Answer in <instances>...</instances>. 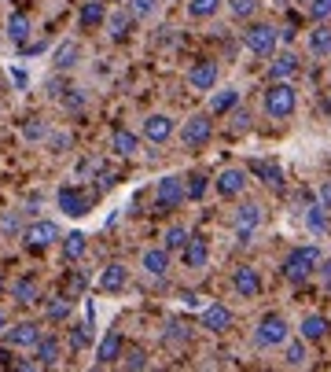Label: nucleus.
Returning <instances> with one entry per match:
<instances>
[{
  "mask_svg": "<svg viewBox=\"0 0 331 372\" xmlns=\"http://www.w3.org/2000/svg\"><path fill=\"white\" fill-rule=\"evenodd\" d=\"M59 210L66 218H81V214H89V196L81 188H59V196H56Z\"/></svg>",
  "mask_w": 331,
  "mask_h": 372,
  "instance_id": "obj_9",
  "label": "nucleus"
},
{
  "mask_svg": "<svg viewBox=\"0 0 331 372\" xmlns=\"http://www.w3.org/2000/svg\"><path fill=\"white\" fill-rule=\"evenodd\" d=\"M210 137H213L210 115H195L180 125V144H185V148H203V144H210Z\"/></svg>",
  "mask_w": 331,
  "mask_h": 372,
  "instance_id": "obj_6",
  "label": "nucleus"
},
{
  "mask_svg": "<svg viewBox=\"0 0 331 372\" xmlns=\"http://www.w3.org/2000/svg\"><path fill=\"white\" fill-rule=\"evenodd\" d=\"M185 196H188V199H203V196H206V177H203V173H192V177H188Z\"/></svg>",
  "mask_w": 331,
  "mask_h": 372,
  "instance_id": "obj_37",
  "label": "nucleus"
},
{
  "mask_svg": "<svg viewBox=\"0 0 331 372\" xmlns=\"http://www.w3.org/2000/svg\"><path fill=\"white\" fill-rule=\"evenodd\" d=\"M251 129V115L246 111H232V133H246Z\"/></svg>",
  "mask_w": 331,
  "mask_h": 372,
  "instance_id": "obj_43",
  "label": "nucleus"
},
{
  "mask_svg": "<svg viewBox=\"0 0 331 372\" xmlns=\"http://www.w3.org/2000/svg\"><path fill=\"white\" fill-rule=\"evenodd\" d=\"M81 104H85V96H81L77 89H74V96H66V107H74V111H77Z\"/></svg>",
  "mask_w": 331,
  "mask_h": 372,
  "instance_id": "obj_48",
  "label": "nucleus"
},
{
  "mask_svg": "<svg viewBox=\"0 0 331 372\" xmlns=\"http://www.w3.org/2000/svg\"><path fill=\"white\" fill-rule=\"evenodd\" d=\"M140 266H144L147 277H166V273H170V251L166 247H147L144 258H140Z\"/></svg>",
  "mask_w": 331,
  "mask_h": 372,
  "instance_id": "obj_16",
  "label": "nucleus"
},
{
  "mask_svg": "<svg viewBox=\"0 0 331 372\" xmlns=\"http://www.w3.org/2000/svg\"><path fill=\"white\" fill-rule=\"evenodd\" d=\"M8 37H11L15 44H26V37H30V19H26L23 11L8 15Z\"/></svg>",
  "mask_w": 331,
  "mask_h": 372,
  "instance_id": "obj_30",
  "label": "nucleus"
},
{
  "mask_svg": "<svg viewBox=\"0 0 331 372\" xmlns=\"http://www.w3.org/2000/svg\"><path fill=\"white\" fill-rule=\"evenodd\" d=\"M77 56H81V48H77L74 41L59 44V52H56V67H59V70H70L74 63H77Z\"/></svg>",
  "mask_w": 331,
  "mask_h": 372,
  "instance_id": "obj_33",
  "label": "nucleus"
},
{
  "mask_svg": "<svg viewBox=\"0 0 331 372\" xmlns=\"http://www.w3.org/2000/svg\"><path fill=\"white\" fill-rule=\"evenodd\" d=\"M320 206H324V210H331V181H324V185H320Z\"/></svg>",
  "mask_w": 331,
  "mask_h": 372,
  "instance_id": "obj_47",
  "label": "nucleus"
},
{
  "mask_svg": "<svg viewBox=\"0 0 331 372\" xmlns=\"http://www.w3.org/2000/svg\"><path fill=\"white\" fill-rule=\"evenodd\" d=\"M107 30H111V41H125L129 37V26H132V11H114L107 15Z\"/></svg>",
  "mask_w": 331,
  "mask_h": 372,
  "instance_id": "obj_24",
  "label": "nucleus"
},
{
  "mask_svg": "<svg viewBox=\"0 0 331 372\" xmlns=\"http://www.w3.org/2000/svg\"><path fill=\"white\" fill-rule=\"evenodd\" d=\"M294 107H298V92L291 82H273L269 92H265V115L276 118V122H284L294 115Z\"/></svg>",
  "mask_w": 331,
  "mask_h": 372,
  "instance_id": "obj_1",
  "label": "nucleus"
},
{
  "mask_svg": "<svg viewBox=\"0 0 331 372\" xmlns=\"http://www.w3.org/2000/svg\"><path fill=\"white\" fill-rule=\"evenodd\" d=\"M26 137H30V140H37V137H44V125H26Z\"/></svg>",
  "mask_w": 331,
  "mask_h": 372,
  "instance_id": "obj_49",
  "label": "nucleus"
},
{
  "mask_svg": "<svg viewBox=\"0 0 331 372\" xmlns=\"http://www.w3.org/2000/svg\"><path fill=\"white\" fill-rule=\"evenodd\" d=\"M111 148H114V155L129 159V155H137V151H140V137H137V133H129V129H114Z\"/></svg>",
  "mask_w": 331,
  "mask_h": 372,
  "instance_id": "obj_22",
  "label": "nucleus"
},
{
  "mask_svg": "<svg viewBox=\"0 0 331 372\" xmlns=\"http://www.w3.org/2000/svg\"><path fill=\"white\" fill-rule=\"evenodd\" d=\"M11 295H15V302L30 306V302H37V299H41V291H37V284H33V277H23V280H15V284H11Z\"/></svg>",
  "mask_w": 331,
  "mask_h": 372,
  "instance_id": "obj_29",
  "label": "nucleus"
},
{
  "mask_svg": "<svg viewBox=\"0 0 331 372\" xmlns=\"http://www.w3.org/2000/svg\"><path fill=\"white\" fill-rule=\"evenodd\" d=\"M188 85L199 89V92H210L213 85H218V63H210V59L192 63V70H188Z\"/></svg>",
  "mask_w": 331,
  "mask_h": 372,
  "instance_id": "obj_8",
  "label": "nucleus"
},
{
  "mask_svg": "<svg viewBox=\"0 0 331 372\" xmlns=\"http://www.w3.org/2000/svg\"><path fill=\"white\" fill-rule=\"evenodd\" d=\"M125 368H147V354L144 350H129L125 354Z\"/></svg>",
  "mask_w": 331,
  "mask_h": 372,
  "instance_id": "obj_45",
  "label": "nucleus"
},
{
  "mask_svg": "<svg viewBox=\"0 0 331 372\" xmlns=\"http://www.w3.org/2000/svg\"><path fill=\"white\" fill-rule=\"evenodd\" d=\"M104 19H107V8L99 4V0H89V4H81V15H77L81 30H96V26H104Z\"/></svg>",
  "mask_w": 331,
  "mask_h": 372,
  "instance_id": "obj_23",
  "label": "nucleus"
},
{
  "mask_svg": "<svg viewBox=\"0 0 331 372\" xmlns=\"http://www.w3.org/2000/svg\"><path fill=\"white\" fill-rule=\"evenodd\" d=\"M63 240V258H66V262H77V258L81 254H85V232H66V236H59Z\"/></svg>",
  "mask_w": 331,
  "mask_h": 372,
  "instance_id": "obj_27",
  "label": "nucleus"
},
{
  "mask_svg": "<svg viewBox=\"0 0 331 372\" xmlns=\"http://www.w3.org/2000/svg\"><path fill=\"white\" fill-rule=\"evenodd\" d=\"M221 4H225V0H192L188 15H192V19H210V15L221 11Z\"/></svg>",
  "mask_w": 331,
  "mask_h": 372,
  "instance_id": "obj_31",
  "label": "nucleus"
},
{
  "mask_svg": "<svg viewBox=\"0 0 331 372\" xmlns=\"http://www.w3.org/2000/svg\"><path fill=\"white\" fill-rule=\"evenodd\" d=\"M23 240H26L30 251H44L59 240V225L56 221H33L30 229H23Z\"/></svg>",
  "mask_w": 331,
  "mask_h": 372,
  "instance_id": "obj_7",
  "label": "nucleus"
},
{
  "mask_svg": "<svg viewBox=\"0 0 331 372\" xmlns=\"http://www.w3.org/2000/svg\"><path fill=\"white\" fill-rule=\"evenodd\" d=\"M317 266H320V251H317V247H298V251L287 254L284 277H287L291 284H302V280L313 277V269H317Z\"/></svg>",
  "mask_w": 331,
  "mask_h": 372,
  "instance_id": "obj_2",
  "label": "nucleus"
},
{
  "mask_svg": "<svg viewBox=\"0 0 331 372\" xmlns=\"http://www.w3.org/2000/svg\"><path fill=\"white\" fill-rule=\"evenodd\" d=\"M4 328H8V317H4V310H0V335H4Z\"/></svg>",
  "mask_w": 331,
  "mask_h": 372,
  "instance_id": "obj_52",
  "label": "nucleus"
},
{
  "mask_svg": "<svg viewBox=\"0 0 331 372\" xmlns=\"http://www.w3.org/2000/svg\"><path fill=\"white\" fill-rule=\"evenodd\" d=\"M188 196H185V181L180 177H162L158 181V188H155V210L158 214H170V210H177L180 203H185Z\"/></svg>",
  "mask_w": 331,
  "mask_h": 372,
  "instance_id": "obj_5",
  "label": "nucleus"
},
{
  "mask_svg": "<svg viewBox=\"0 0 331 372\" xmlns=\"http://www.w3.org/2000/svg\"><path fill=\"white\" fill-rule=\"evenodd\" d=\"M269 78L273 82H291V78L298 74V56L294 52H273L269 56Z\"/></svg>",
  "mask_w": 331,
  "mask_h": 372,
  "instance_id": "obj_13",
  "label": "nucleus"
},
{
  "mask_svg": "<svg viewBox=\"0 0 331 372\" xmlns=\"http://www.w3.org/2000/svg\"><path fill=\"white\" fill-rule=\"evenodd\" d=\"M306 361H309V347H306V339H287L284 365H287V368H302Z\"/></svg>",
  "mask_w": 331,
  "mask_h": 372,
  "instance_id": "obj_25",
  "label": "nucleus"
},
{
  "mask_svg": "<svg viewBox=\"0 0 331 372\" xmlns=\"http://www.w3.org/2000/svg\"><path fill=\"white\" fill-rule=\"evenodd\" d=\"M203 328H210V332H228V328H232V310H228V306H221V302H213L210 310H203Z\"/></svg>",
  "mask_w": 331,
  "mask_h": 372,
  "instance_id": "obj_19",
  "label": "nucleus"
},
{
  "mask_svg": "<svg viewBox=\"0 0 331 372\" xmlns=\"http://www.w3.org/2000/svg\"><path fill=\"white\" fill-rule=\"evenodd\" d=\"M41 339V325H33V321H23V325L8 328V343L11 347H33Z\"/></svg>",
  "mask_w": 331,
  "mask_h": 372,
  "instance_id": "obj_21",
  "label": "nucleus"
},
{
  "mask_svg": "<svg viewBox=\"0 0 331 372\" xmlns=\"http://www.w3.org/2000/svg\"><path fill=\"white\" fill-rule=\"evenodd\" d=\"M254 170H258L269 185H284V173H280V166H276V163H254Z\"/></svg>",
  "mask_w": 331,
  "mask_h": 372,
  "instance_id": "obj_39",
  "label": "nucleus"
},
{
  "mask_svg": "<svg viewBox=\"0 0 331 372\" xmlns=\"http://www.w3.org/2000/svg\"><path fill=\"white\" fill-rule=\"evenodd\" d=\"M309 52H313V56H320V59L331 56V26L320 23L317 30H313V34H309Z\"/></svg>",
  "mask_w": 331,
  "mask_h": 372,
  "instance_id": "obj_28",
  "label": "nucleus"
},
{
  "mask_svg": "<svg viewBox=\"0 0 331 372\" xmlns=\"http://www.w3.org/2000/svg\"><path fill=\"white\" fill-rule=\"evenodd\" d=\"M166 339H170V343H177V339H180V343H185V339H188L185 325H177V321H170V332H166Z\"/></svg>",
  "mask_w": 331,
  "mask_h": 372,
  "instance_id": "obj_46",
  "label": "nucleus"
},
{
  "mask_svg": "<svg viewBox=\"0 0 331 372\" xmlns=\"http://www.w3.org/2000/svg\"><path fill=\"white\" fill-rule=\"evenodd\" d=\"M327 317H320V314H309L306 321H302V339L306 343H317V339H324L327 335Z\"/></svg>",
  "mask_w": 331,
  "mask_h": 372,
  "instance_id": "obj_26",
  "label": "nucleus"
},
{
  "mask_svg": "<svg viewBox=\"0 0 331 372\" xmlns=\"http://www.w3.org/2000/svg\"><path fill=\"white\" fill-rule=\"evenodd\" d=\"M48 317H52V321H66V317H70V302H66V299L52 302V306H48Z\"/></svg>",
  "mask_w": 331,
  "mask_h": 372,
  "instance_id": "obj_44",
  "label": "nucleus"
},
{
  "mask_svg": "<svg viewBox=\"0 0 331 372\" xmlns=\"http://www.w3.org/2000/svg\"><path fill=\"white\" fill-rule=\"evenodd\" d=\"M258 225H261V206H258V203L239 206V218H236V236H239V244H251V236H254Z\"/></svg>",
  "mask_w": 331,
  "mask_h": 372,
  "instance_id": "obj_12",
  "label": "nucleus"
},
{
  "mask_svg": "<svg viewBox=\"0 0 331 372\" xmlns=\"http://www.w3.org/2000/svg\"><path fill=\"white\" fill-rule=\"evenodd\" d=\"M0 365H11V354L8 350H0Z\"/></svg>",
  "mask_w": 331,
  "mask_h": 372,
  "instance_id": "obj_51",
  "label": "nucleus"
},
{
  "mask_svg": "<svg viewBox=\"0 0 331 372\" xmlns=\"http://www.w3.org/2000/svg\"><path fill=\"white\" fill-rule=\"evenodd\" d=\"M243 188H246V173H243V170L228 166V170H221V173H218V196H225V199H236Z\"/></svg>",
  "mask_w": 331,
  "mask_h": 372,
  "instance_id": "obj_14",
  "label": "nucleus"
},
{
  "mask_svg": "<svg viewBox=\"0 0 331 372\" xmlns=\"http://www.w3.org/2000/svg\"><path fill=\"white\" fill-rule=\"evenodd\" d=\"M306 225H309V229L317 232V236L327 232V218H324V206H320V203H313V206L306 210Z\"/></svg>",
  "mask_w": 331,
  "mask_h": 372,
  "instance_id": "obj_34",
  "label": "nucleus"
},
{
  "mask_svg": "<svg viewBox=\"0 0 331 372\" xmlns=\"http://www.w3.org/2000/svg\"><path fill=\"white\" fill-rule=\"evenodd\" d=\"M317 269H320V277H324V280L331 284V262H327V266H317Z\"/></svg>",
  "mask_w": 331,
  "mask_h": 372,
  "instance_id": "obj_50",
  "label": "nucleus"
},
{
  "mask_svg": "<svg viewBox=\"0 0 331 372\" xmlns=\"http://www.w3.org/2000/svg\"><path fill=\"white\" fill-rule=\"evenodd\" d=\"M122 358V335L118 332H107L104 343L96 347V365H114Z\"/></svg>",
  "mask_w": 331,
  "mask_h": 372,
  "instance_id": "obj_17",
  "label": "nucleus"
},
{
  "mask_svg": "<svg viewBox=\"0 0 331 372\" xmlns=\"http://www.w3.org/2000/svg\"><path fill=\"white\" fill-rule=\"evenodd\" d=\"M0 232H4V236H19L23 232L19 214H4V218H0Z\"/></svg>",
  "mask_w": 331,
  "mask_h": 372,
  "instance_id": "obj_40",
  "label": "nucleus"
},
{
  "mask_svg": "<svg viewBox=\"0 0 331 372\" xmlns=\"http://www.w3.org/2000/svg\"><path fill=\"white\" fill-rule=\"evenodd\" d=\"M144 137L151 144H166L173 137V118L170 115H147L144 118Z\"/></svg>",
  "mask_w": 331,
  "mask_h": 372,
  "instance_id": "obj_15",
  "label": "nucleus"
},
{
  "mask_svg": "<svg viewBox=\"0 0 331 372\" xmlns=\"http://www.w3.org/2000/svg\"><path fill=\"white\" fill-rule=\"evenodd\" d=\"M129 284V269L122 262H111L104 273H99V291H122Z\"/></svg>",
  "mask_w": 331,
  "mask_h": 372,
  "instance_id": "obj_18",
  "label": "nucleus"
},
{
  "mask_svg": "<svg viewBox=\"0 0 331 372\" xmlns=\"http://www.w3.org/2000/svg\"><path fill=\"white\" fill-rule=\"evenodd\" d=\"M232 287L239 291V299H258V291H261L258 269L254 266H239L236 273H232Z\"/></svg>",
  "mask_w": 331,
  "mask_h": 372,
  "instance_id": "obj_10",
  "label": "nucleus"
},
{
  "mask_svg": "<svg viewBox=\"0 0 331 372\" xmlns=\"http://www.w3.org/2000/svg\"><path fill=\"white\" fill-rule=\"evenodd\" d=\"M236 100H239V92L236 89H225V92H218L210 100V115H225V111H232L236 107Z\"/></svg>",
  "mask_w": 331,
  "mask_h": 372,
  "instance_id": "obj_32",
  "label": "nucleus"
},
{
  "mask_svg": "<svg viewBox=\"0 0 331 372\" xmlns=\"http://www.w3.org/2000/svg\"><path fill=\"white\" fill-rule=\"evenodd\" d=\"M254 339H258V347L273 350V347H284V343H287V339H291V328H287V321L280 317V314H265V317L258 321Z\"/></svg>",
  "mask_w": 331,
  "mask_h": 372,
  "instance_id": "obj_3",
  "label": "nucleus"
},
{
  "mask_svg": "<svg viewBox=\"0 0 331 372\" xmlns=\"http://www.w3.org/2000/svg\"><path fill=\"white\" fill-rule=\"evenodd\" d=\"M243 44L251 48L254 56H261V59H269L273 52H276V44H280V34L269 26V23H254L251 30L243 34Z\"/></svg>",
  "mask_w": 331,
  "mask_h": 372,
  "instance_id": "obj_4",
  "label": "nucleus"
},
{
  "mask_svg": "<svg viewBox=\"0 0 331 372\" xmlns=\"http://www.w3.org/2000/svg\"><path fill=\"white\" fill-rule=\"evenodd\" d=\"M228 8L236 19H251V15L258 11V0H228Z\"/></svg>",
  "mask_w": 331,
  "mask_h": 372,
  "instance_id": "obj_38",
  "label": "nucleus"
},
{
  "mask_svg": "<svg viewBox=\"0 0 331 372\" xmlns=\"http://www.w3.org/2000/svg\"><path fill=\"white\" fill-rule=\"evenodd\" d=\"M59 339L56 335H41L37 343H33V354H37V365H44V368H52L56 361H59Z\"/></svg>",
  "mask_w": 331,
  "mask_h": 372,
  "instance_id": "obj_20",
  "label": "nucleus"
},
{
  "mask_svg": "<svg viewBox=\"0 0 331 372\" xmlns=\"http://www.w3.org/2000/svg\"><path fill=\"white\" fill-rule=\"evenodd\" d=\"M188 236H192V232L185 229V225H173V229H166V244H162V247H166V251H180V247L188 244Z\"/></svg>",
  "mask_w": 331,
  "mask_h": 372,
  "instance_id": "obj_35",
  "label": "nucleus"
},
{
  "mask_svg": "<svg viewBox=\"0 0 331 372\" xmlns=\"http://www.w3.org/2000/svg\"><path fill=\"white\" fill-rule=\"evenodd\" d=\"M309 15H313L317 23H324L327 15H331V0H309Z\"/></svg>",
  "mask_w": 331,
  "mask_h": 372,
  "instance_id": "obj_41",
  "label": "nucleus"
},
{
  "mask_svg": "<svg viewBox=\"0 0 331 372\" xmlns=\"http://www.w3.org/2000/svg\"><path fill=\"white\" fill-rule=\"evenodd\" d=\"M70 347H74V350H85V347H89V328H85V325H74V332H70Z\"/></svg>",
  "mask_w": 331,
  "mask_h": 372,
  "instance_id": "obj_42",
  "label": "nucleus"
},
{
  "mask_svg": "<svg viewBox=\"0 0 331 372\" xmlns=\"http://www.w3.org/2000/svg\"><path fill=\"white\" fill-rule=\"evenodd\" d=\"M0 295H4V277H0Z\"/></svg>",
  "mask_w": 331,
  "mask_h": 372,
  "instance_id": "obj_53",
  "label": "nucleus"
},
{
  "mask_svg": "<svg viewBox=\"0 0 331 372\" xmlns=\"http://www.w3.org/2000/svg\"><path fill=\"white\" fill-rule=\"evenodd\" d=\"M129 11H132V19H151V15L158 11V0H129Z\"/></svg>",
  "mask_w": 331,
  "mask_h": 372,
  "instance_id": "obj_36",
  "label": "nucleus"
},
{
  "mask_svg": "<svg viewBox=\"0 0 331 372\" xmlns=\"http://www.w3.org/2000/svg\"><path fill=\"white\" fill-rule=\"evenodd\" d=\"M180 258H185L188 269H203L210 262V240L203 236H188V244L180 247Z\"/></svg>",
  "mask_w": 331,
  "mask_h": 372,
  "instance_id": "obj_11",
  "label": "nucleus"
}]
</instances>
